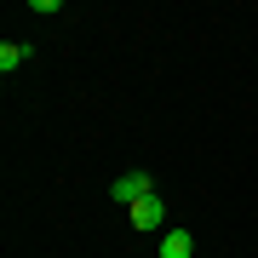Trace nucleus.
<instances>
[{
  "label": "nucleus",
  "mask_w": 258,
  "mask_h": 258,
  "mask_svg": "<svg viewBox=\"0 0 258 258\" xmlns=\"http://www.w3.org/2000/svg\"><path fill=\"white\" fill-rule=\"evenodd\" d=\"M161 258H195V235L189 230H166L161 235Z\"/></svg>",
  "instance_id": "obj_3"
},
{
  "label": "nucleus",
  "mask_w": 258,
  "mask_h": 258,
  "mask_svg": "<svg viewBox=\"0 0 258 258\" xmlns=\"http://www.w3.org/2000/svg\"><path fill=\"white\" fill-rule=\"evenodd\" d=\"M126 212H132V230H144V235L166 224V201H161V195H144V201H132Z\"/></svg>",
  "instance_id": "obj_2"
},
{
  "label": "nucleus",
  "mask_w": 258,
  "mask_h": 258,
  "mask_svg": "<svg viewBox=\"0 0 258 258\" xmlns=\"http://www.w3.org/2000/svg\"><path fill=\"white\" fill-rule=\"evenodd\" d=\"M23 57H29V46H18V40H6V46H0V75H12V69L23 63Z\"/></svg>",
  "instance_id": "obj_4"
},
{
  "label": "nucleus",
  "mask_w": 258,
  "mask_h": 258,
  "mask_svg": "<svg viewBox=\"0 0 258 258\" xmlns=\"http://www.w3.org/2000/svg\"><path fill=\"white\" fill-rule=\"evenodd\" d=\"M109 195L132 207V201H144V195H155V178H149V172H120L115 184H109Z\"/></svg>",
  "instance_id": "obj_1"
}]
</instances>
